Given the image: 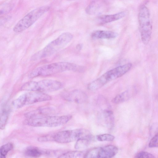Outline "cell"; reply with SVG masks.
Listing matches in <instances>:
<instances>
[{"label":"cell","instance_id":"obj_1","mask_svg":"<svg viewBox=\"0 0 158 158\" xmlns=\"http://www.w3.org/2000/svg\"><path fill=\"white\" fill-rule=\"evenodd\" d=\"M83 66L67 62H59L43 65L34 69L28 74L30 78L40 76H48L67 71L83 72Z\"/></svg>","mask_w":158,"mask_h":158},{"label":"cell","instance_id":"obj_2","mask_svg":"<svg viewBox=\"0 0 158 158\" xmlns=\"http://www.w3.org/2000/svg\"><path fill=\"white\" fill-rule=\"evenodd\" d=\"M73 35L69 32L63 33L48 44L43 49L34 54L32 57L36 60L48 57L67 45L72 40Z\"/></svg>","mask_w":158,"mask_h":158},{"label":"cell","instance_id":"obj_3","mask_svg":"<svg viewBox=\"0 0 158 158\" xmlns=\"http://www.w3.org/2000/svg\"><path fill=\"white\" fill-rule=\"evenodd\" d=\"M132 64L128 63L110 70L98 78L90 83L88 88L90 90H97L109 81L118 78L127 72L131 68Z\"/></svg>","mask_w":158,"mask_h":158},{"label":"cell","instance_id":"obj_4","mask_svg":"<svg viewBox=\"0 0 158 158\" xmlns=\"http://www.w3.org/2000/svg\"><path fill=\"white\" fill-rule=\"evenodd\" d=\"M72 118V116L70 115H40L27 118L25 121V123L28 125L35 127H56L65 124Z\"/></svg>","mask_w":158,"mask_h":158},{"label":"cell","instance_id":"obj_5","mask_svg":"<svg viewBox=\"0 0 158 158\" xmlns=\"http://www.w3.org/2000/svg\"><path fill=\"white\" fill-rule=\"evenodd\" d=\"M63 87V84L59 81L54 80L45 79L38 81H28L24 84L20 89L22 90L44 93L56 91L61 89Z\"/></svg>","mask_w":158,"mask_h":158},{"label":"cell","instance_id":"obj_6","mask_svg":"<svg viewBox=\"0 0 158 158\" xmlns=\"http://www.w3.org/2000/svg\"><path fill=\"white\" fill-rule=\"evenodd\" d=\"M50 8L48 6H43L32 10L16 23L13 28L14 31L19 33L27 29L48 11Z\"/></svg>","mask_w":158,"mask_h":158},{"label":"cell","instance_id":"obj_7","mask_svg":"<svg viewBox=\"0 0 158 158\" xmlns=\"http://www.w3.org/2000/svg\"><path fill=\"white\" fill-rule=\"evenodd\" d=\"M91 135L89 131L80 128L62 131L53 136V140L60 143H67L82 138L91 139Z\"/></svg>","mask_w":158,"mask_h":158},{"label":"cell","instance_id":"obj_8","mask_svg":"<svg viewBox=\"0 0 158 158\" xmlns=\"http://www.w3.org/2000/svg\"><path fill=\"white\" fill-rule=\"evenodd\" d=\"M138 20L142 40L144 44H147L148 43L151 38L152 26L149 10L144 6H142L140 8Z\"/></svg>","mask_w":158,"mask_h":158},{"label":"cell","instance_id":"obj_9","mask_svg":"<svg viewBox=\"0 0 158 158\" xmlns=\"http://www.w3.org/2000/svg\"><path fill=\"white\" fill-rule=\"evenodd\" d=\"M51 99L50 96L44 93L31 91L22 95L14 100L12 105L15 108H19L25 105L48 101Z\"/></svg>","mask_w":158,"mask_h":158},{"label":"cell","instance_id":"obj_10","mask_svg":"<svg viewBox=\"0 0 158 158\" xmlns=\"http://www.w3.org/2000/svg\"><path fill=\"white\" fill-rule=\"evenodd\" d=\"M118 151V148L112 145L97 147L85 153V158H111L114 156Z\"/></svg>","mask_w":158,"mask_h":158},{"label":"cell","instance_id":"obj_11","mask_svg":"<svg viewBox=\"0 0 158 158\" xmlns=\"http://www.w3.org/2000/svg\"><path fill=\"white\" fill-rule=\"evenodd\" d=\"M63 97L66 100L77 103L85 102L87 99V95L83 91L75 89L65 93Z\"/></svg>","mask_w":158,"mask_h":158},{"label":"cell","instance_id":"obj_12","mask_svg":"<svg viewBox=\"0 0 158 158\" xmlns=\"http://www.w3.org/2000/svg\"><path fill=\"white\" fill-rule=\"evenodd\" d=\"M126 15L124 11L112 15H101L98 16L96 20L99 24L103 25L120 19Z\"/></svg>","mask_w":158,"mask_h":158},{"label":"cell","instance_id":"obj_13","mask_svg":"<svg viewBox=\"0 0 158 158\" xmlns=\"http://www.w3.org/2000/svg\"><path fill=\"white\" fill-rule=\"evenodd\" d=\"M118 35L117 33L113 31L101 30L95 31L91 35L92 38L96 39H113Z\"/></svg>","mask_w":158,"mask_h":158},{"label":"cell","instance_id":"obj_14","mask_svg":"<svg viewBox=\"0 0 158 158\" xmlns=\"http://www.w3.org/2000/svg\"><path fill=\"white\" fill-rule=\"evenodd\" d=\"M103 116L106 126L110 128H111L114 123V117L112 112L110 110H105L103 112Z\"/></svg>","mask_w":158,"mask_h":158},{"label":"cell","instance_id":"obj_15","mask_svg":"<svg viewBox=\"0 0 158 158\" xmlns=\"http://www.w3.org/2000/svg\"><path fill=\"white\" fill-rule=\"evenodd\" d=\"M10 110L8 107L2 108L0 112V127L1 129L4 128L7 123L9 115Z\"/></svg>","mask_w":158,"mask_h":158},{"label":"cell","instance_id":"obj_16","mask_svg":"<svg viewBox=\"0 0 158 158\" xmlns=\"http://www.w3.org/2000/svg\"><path fill=\"white\" fill-rule=\"evenodd\" d=\"M85 154L83 152L75 151L67 152L60 155L59 158H80L85 157Z\"/></svg>","mask_w":158,"mask_h":158},{"label":"cell","instance_id":"obj_17","mask_svg":"<svg viewBox=\"0 0 158 158\" xmlns=\"http://www.w3.org/2000/svg\"><path fill=\"white\" fill-rule=\"evenodd\" d=\"M130 96L129 91L127 90L116 95L113 99L112 102L115 104L121 103L127 100Z\"/></svg>","mask_w":158,"mask_h":158},{"label":"cell","instance_id":"obj_18","mask_svg":"<svg viewBox=\"0 0 158 158\" xmlns=\"http://www.w3.org/2000/svg\"><path fill=\"white\" fill-rule=\"evenodd\" d=\"M42 152L38 148L32 147H29L27 148L24 152L25 155L28 156L37 157L42 154Z\"/></svg>","mask_w":158,"mask_h":158},{"label":"cell","instance_id":"obj_19","mask_svg":"<svg viewBox=\"0 0 158 158\" xmlns=\"http://www.w3.org/2000/svg\"><path fill=\"white\" fill-rule=\"evenodd\" d=\"M13 148V144L11 143H6L2 145L0 149L1 157L5 158L8 153Z\"/></svg>","mask_w":158,"mask_h":158},{"label":"cell","instance_id":"obj_20","mask_svg":"<svg viewBox=\"0 0 158 158\" xmlns=\"http://www.w3.org/2000/svg\"><path fill=\"white\" fill-rule=\"evenodd\" d=\"M90 139L82 138L76 141L75 145V148L79 149L86 147L89 144Z\"/></svg>","mask_w":158,"mask_h":158},{"label":"cell","instance_id":"obj_21","mask_svg":"<svg viewBox=\"0 0 158 158\" xmlns=\"http://www.w3.org/2000/svg\"><path fill=\"white\" fill-rule=\"evenodd\" d=\"M96 138L98 140L100 141H112L114 140L115 137L111 134H105L97 135Z\"/></svg>","mask_w":158,"mask_h":158},{"label":"cell","instance_id":"obj_22","mask_svg":"<svg viewBox=\"0 0 158 158\" xmlns=\"http://www.w3.org/2000/svg\"><path fill=\"white\" fill-rule=\"evenodd\" d=\"M135 158H154L155 157L150 153L142 151L138 153L135 156Z\"/></svg>","mask_w":158,"mask_h":158},{"label":"cell","instance_id":"obj_23","mask_svg":"<svg viewBox=\"0 0 158 158\" xmlns=\"http://www.w3.org/2000/svg\"><path fill=\"white\" fill-rule=\"evenodd\" d=\"M149 146L151 148L158 147V133L151 140Z\"/></svg>","mask_w":158,"mask_h":158},{"label":"cell","instance_id":"obj_24","mask_svg":"<svg viewBox=\"0 0 158 158\" xmlns=\"http://www.w3.org/2000/svg\"><path fill=\"white\" fill-rule=\"evenodd\" d=\"M83 45L82 44H78L76 46L77 49L78 50H81L82 48Z\"/></svg>","mask_w":158,"mask_h":158},{"label":"cell","instance_id":"obj_25","mask_svg":"<svg viewBox=\"0 0 158 158\" xmlns=\"http://www.w3.org/2000/svg\"><path fill=\"white\" fill-rule=\"evenodd\" d=\"M69 0V1H73V0Z\"/></svg>","mask_w":158,"mask_h":158}]
</instances>
